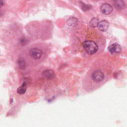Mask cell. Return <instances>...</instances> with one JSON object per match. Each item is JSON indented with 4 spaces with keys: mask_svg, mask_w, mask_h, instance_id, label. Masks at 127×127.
I'll list each match as a JSON object with an SVG mask.
<instances>
[{
    "mask_svg": "<svg viewBox=\"0 0 127 127\" xmlns=\"http://www.w3.org/2000/svg\"><path fill=\"white\" fill-rule=\"evenodd\" d=\"M105 77V73L101 68L95 67L90 71V78L94 83H101L104 80Z\"/></svg>",
    "mask_w": 127,
    "mask_h": 127,
    "instance_id": "cell-1",
    "label": "cell"
},
{
    "mask_svg": "<svg viewBox=\"0 0 127 127\" xmlns=\"http://www.w3.org/2000/svg\"><path fill=\"white\" fill-rule=\"evenodd\" d=\"M82 45L86 52L89 55L95 54L98 50V46L97 44L91 40L85 41Z\"/></svg>",
    "mask_w": 127,
    "mask_h": 127,
    "instance_id": "cell-2",
    "label": "cell"
},
{
    "mask_svg": "<svg viewBox=\"0 0 127 127\" xmlns=\"http://www.w3.org/2000/svg\"><path fill=\"white\" fill-rule=\"evenodd\" d=\"M28 55L31 60L35 61H39L41 59L43 52L41 49L38 48H32L29 50Z\"/></svg>",
    "mask_w": 127,
    "mask_h": 127,
    "instance_id": "cell-3",
    "label": "cell"
},
{
    "mask_svg": "<svg viewBox=\"0 0 127 127\" xmlns=\"http://www.w3.org/2000/svg\"><path fill=\"white\" fill-rule=\"evenodd\" d=\"M108 50L112 54L119 53L122 51V47L119 44L114 43L108 47Z\"/></svg>",
    "mask_w": 127,
    "mask_h": 127,
    "instance_id": "cell-4",
    "label": "cell"
},
{
    "mask_svg": "<svg viewBox=\"0 0 127 127\" xmlns=\"http://www.w3.org/2000/svg\"><path fill=\"white\" fill-rule=\"evenodd\" d=\"M101 10L103 14L108 15L112 12L113 7L108 3H104L101 6Z\"/></svg>",
    "mask_w": 127,
    "mask_h": 127,
    "instance_id": "cell-5",
    "label": "cell"
},
{
    "mask_svg": "<svg viewBox=\"0 0 127 127\" xmlns=\"http://www.w3.org/2000/svg\"><path fill=\"white\" fill-rule=\"evenodd\" d=\"M109 22L106 20H103L101 21H99L98 27L102 31H106L108 28H109Z\"/></svg>",
    "mask_w": 127,
    "mask_h": 127,
    "instance_id": "cell-6",
    "label": "cell"
},
{
    "mask_svg": "<svg viewBox=\"0 0 127 127\" xmlns=\"http://www.w3.org/2000/svg\"><path fill=\"white\" fill-rule=\"evenodd\" d=\"M115 7L118 9H121L124 7L125 3L123 0H115L114 2Z\"/></svg>",
    "mask_w": 127,
    "mask_h": 127,
    "instance_id": "cell-7",
    "label": "cell"
},
{
    "mask_svg": "<svg viewBox=\"0 0 127 127\" xmlns=\"http://www.w3.org/2000/svg\"><path fill=\"white\" fill-rule=\"evenodd\" d=\"M26 89H27V83L25 82H24L22 83V84L17 88V92L19 94H23L25 93Z\"/></svg>",
    "mask_w": 127,
    "mask_h": 127,
    "instance_id": "cell-8",
    "label": "cell"
},
{
    "mask_svg": "<svg viewBox=\"0 0 127 127\" xmlns=\"http://www.w3.org/2000/svg\"><path fill=\"white\" fill-rule=\"evenodd\" d=\"M99 22V21L98 19L97 18L94 17V18H92L91 20H90V21L89 22V24L91 27L95 28V27L98 26Z\"/></svg>",
    "mask_w": 127,
    "mask_h": 127,
    "instance_id": "cell-9",
    "label": "cell"
},
{
    "mask_svg": "<svg viewBox=\"0 0 127 127\" xmlns=\"http://www.w3.org/2000/svg\"><path fill=\"white\" fill-rule=\"evenodd\" d=\"M67 24L70 26H73L76 24L77 22V20L76 18L73 17H71L69 18L67 21Z\"/></svg>",
    "mask_w": 127,
    "mask_h": 127,
    "instance_id": "cell-10",
    "label": "cell"
},
{
    "mask_svg": "<svg viewBox=\"0 0 127 127\" xmlns=\"http://www.w3.org/2000/svg\"><path fill=\"white\" fill-rule=\"evenodd\" d=\"M45 76H46L47 78H52L53 76L54 75V73L52 70H47L45 71L44 73Z\"/></svg>",
    "mask_w": 127,
    "mask_h": 127,
    "instance_id": "cell-11",
    "label": "cell"
},
{
    "mask_svg": "<svg viewBox=\"0 0 127 127\" xmlns=\"http://www.w3.org/2000/svg\"><path fill=\"white\" fill-rule=\"evenodd\" d=\"M91 7L92 6L91 5H88V4H85L84 3H82V4H81V7H82V9L84 11L88 10L90 9L91 8Z\"/></svg>",
    "mask_w": 127,
    "mask_h": 127,
    "instance_id": "cell-12",
    "label": "cell"
},
{
    "mask_svg": "<svg viewBox=\"0 0 127 127\" xmlns=\"http://www.w3.org/2000/svg\"><path fill=\"white\" fill-rule=\"evenodd\" d=\"M4 4V2H3L2 0H0V6L1 7Z\"/></svg>",
    "mask_w": 127,
    "mask_h": 127,
    "instance_id": "cell-13",
    "label": "cell"
}]
</instances>
